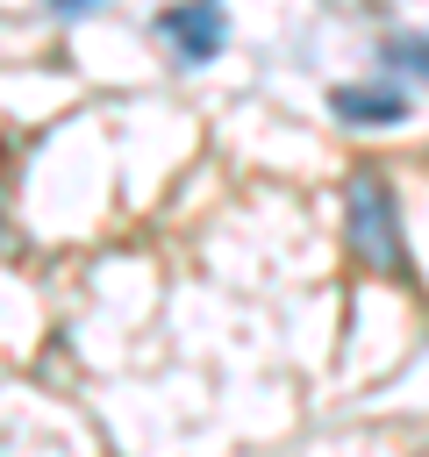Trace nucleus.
<instances>
[{"mask_svg":"<svg viewBox=\"0 0 429 457\" xmlns=\"http://www.w3.org/2000/svg\"><path fill=\"white\" fill-rule=\"evenodd\" d=\"M343 214H350V250H358L372 271L400 278V271H408V250H400L393 186H386L379 171H350V186H343Z\"/></svg>","mask_w":429,"mask_h":457,"instance_id":"1","label":"nucleus"},{"mask_svg":"<svg viewBox=\"0 0 429 457\" xmlns=\"http://www.w3.org/2000/svg\"><path fill=\"white\" fill-rule=\"evenodd\" d=\"M329 107H336L343 121H400V114H408V93H400L393 79H379V86H336Z\"/></svg>","mask_w":429,"mask_h":457,"instance_id":"3","label":"nucleus"},{"mask_svg":"<svg viewBox=\"0 0 429 457\" xmlns=\"http://www.w3.org/2000/svg\"><path fill=\"white\" fill-rule=\"evenodd\" d=\"M157 36L179 50V64H207V57L222 50L229 21H222V7H164V14H157Z\"/></svg>","mask_w":429,"mask_h":457,"instance_id":"2","label":"nucleus"},{"mask_svg":"<svg viewBox=\"0 0 429 457\" xmlns=\"http://www.w3.org/2000/svg\"><path fill=\"white\" fill-rule=\"evenodd\" d=\"M386 71L429 86V36H386Z\"/></svg>","mask_w":429,"mask_h":457,"instance_id":"4","label":"nucleus"}]
</instances>
